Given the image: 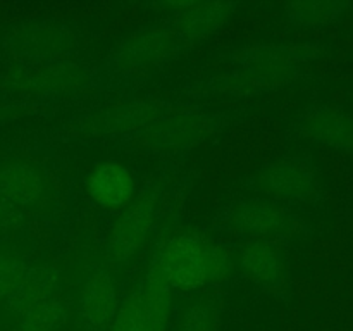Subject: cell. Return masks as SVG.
Segmentation results:
<instances>
[{
    "label": "cell",
    "mask_w": 353,
    "mask_h": 331,
    "mask_svg": "<svg viewBox=\"0 0 353 331\" xmlns=\"http://www.w3.org/2000/svg\"><path fill=\"white\" fill-rule=\"evenodd\" d=\"M93 199L107 207L121 205L133 192V181L123 168L116 164H105L95 171L90 183Z\"/></svg>",
    "instance_id": "3"
},
{
    "label": "cell",
    "mask_w": 353,
    "mask_h": 331,
    "mask_svg": "<svg viewBox=\"0 0 353 331\" xmlns=\"http://www.w3.org/2000/svg\"><path fill=\"white\" fill-rule=\"evenodd\" d=\"M165 278L178 286L195 288L205 281V257L195 241L179 238L164 255Z\"/></svg>",
    "instance_id": "2"
},
{
    "label": "cell",
    "mask_w": 353,
    "mask_h": 331,
    "mask_svg": "<svg viewBox=\"0 0 353 331\" xmlns=\"http://www.w3.org/2000/svg\"><path fill=\"white\" fill-rule=\"evenodd\" d=\"M209 321L203 312H192L186 316L183 331H209Z\"/></svg>",
    "instance_id": "6"
},
{
    "label": "cell",
    "mask_w": 353,
    "mask_h": 331,
    "mask_svg": "<svg viewBox=\"0 0 353 331\" xmlns=\"http://www.w3.org/2000/svg\"><path fill=\"white\" fill-rule=\"evenodd\" d=\"M114 309H116V292L109 278L99 274L90 279L83 299V316L93 326H102L114 316Z\"/></svg>",
    "instance_id": "4"
},
{
    "label": "cell",
    "mask_w": 353,
    "mask_h": 331,
    "mask_svg": "<svg viewBox=\"0 0 353 331\" xmlns=\"http://www.w3.org/2000/svg\"><path fill=\"white\" fill-rule=\"evenodd\" d=\"M0 188L10 199L28 202L38 195L40 183H38L37 176L28 169L12 168L0 176Z\"/></svg>",
    "instance_id": "5"
},
{
    "label": "cell",
    "mask_w": 353,
    "mask_h": 331,
    "mask_svg": "<svg viewBox=\"0 0 353 331\" xmlns=\"http://www.w3.org/2000/svg\"><path fill=\"white\" fill-rule=\"evenodd\" d=\"M169 295L162 285L133 293L114 317L112 331H165Z\"/></svg>",
    "instance_id": "1"
}]
</instances>
